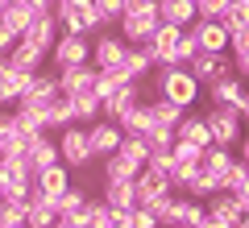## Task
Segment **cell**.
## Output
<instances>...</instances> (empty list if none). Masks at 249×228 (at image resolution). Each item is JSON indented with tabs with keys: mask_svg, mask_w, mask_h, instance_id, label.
Returning <instances> with one entry per match:
<instances>
[{
	"mask_svg": "<svg viewBox=\"0 0 249 228\" xmlns=\"http://www.w3.org/2000/svg\"><path fill=\"white\" fill-rule=\"evenodd\" d=\"M150 83L154 91H158L162 100H170V104H178L183 112H191V104H196L199 96H204V88H199V79L191 75L187 67H154V75H145L142 88Z\"/></svg>",
	"mask_w": 249,
	"mask_h": 228,
	"instance_id": "1",
	"label": "cell"
},
{
	"mask_svg": "<svg viewBox=\"0 0 249 228\" xmlns=\"http://www.w3.org/2000/svg\"><path fill=\"white\" fill-rule=\"evenodd\" d=\"M54 17H58L62 34H83V37H96L100 29H108L100 21V13L91 9V0H54Z\"/></svg>",
	"mask_w": 249,
	"mask_h": 228,
	"instance_id": "2",
	"label": "cell"
},
{
	"mask_svg": "<svg viewBox=\"0 0 249 228\" xmlns=\"http://www.w3.org/2000/svg\"><path fill=\"white\" fill-rule=\"evenodd\" d=\"M158 25H162L158 4H154V0H145V4H133V9H124V13H121V21H116V34H121L129 46H142V42H150V34H154Z\"/></svg>",
	"mask_w": 249,
	"mask_h": 228,
	"instance_id": "3",
	"label": "cell"
},
{
	"mask_svg": "<svg viewBox=\"0 0 249 228\" xmlns=\"http://www.w3.org/2000/svg\"><path fill=\"white\" fill-rule=\"evenodd\" d=\"M58 96H62L58 70H54V67H42V70H34V75H29V88L21 91L17 104H21V108H34V112H46V108H50Z\"/></svg>",
	"mask_w": 249,
	"mask_h": 228,
	"instance_id": "4",
	"label": "cell"
},
{
	"mask_svg": "<svg viewBox=\"0 0 249 228\" xmlns=\"http://www.w3.org/2000/svg\"><path fill=\"white\" fill-rule=\"evenodd\" d=\"M204 121H208V133H212V145L237 149L241 133H245V124H241V112H237V108H216V104H208V108H204Z\"/></svg>",
	"mask_w": 249,
	"mask_h": 228,
	"instance_id": "5",
	"label": "cell"
},
{
	"mask_svg": "<svg viewBox=\"0 0 249 228\" xmlns=\"http://www.w3.org/2000/svg\"><path fill=\"white\" fill-rule=\"evenodd\" d=\"M58 158H62V166H71V170H83V166H91V145H88V129L83 124H67V129H58Z\"/></svg>",
	"mask_w": 249,
	"mask_h": 228,
	"instance_id": "6",
	"label": "cell"
},
{
	"mask_svg": "<svg viewBox=\"0 0 249 228\" xmlns=\"http://www.w3.org/2000/svg\"><path fill=\"white\" fill-rule=\"evenodd\" d=\"M91 62V37L83 34H58L50 46V67L62 70V67H83Z\"/></svg>",
	"mask_w": 249,
	"mask_h": 228,
	"instance_id": "7",
	"label": "cell"
},
{
	"mask_svg": "<svg viewBox=\"0 0 249 228\" xmlns=\"http://www.w3.org/2000/svg\"><path fill=\"white\" fill-rule=\"evenodd\" d=\"M124 54H129V42H124L116 29H100V34L91 37V67H96V70H112V67H121Z\"/></svg>",
	"mask_w": 249,
	"mask_h": 228,
	"instance_id": "8",
	"label": "cell"
},
{
	"mask_svg": "<svg viewBox=\"0 0 249 228\" xmlns=\"http://www.w3.org/2000/svg\"><path fill=\"white\" fill-rule=\"evenodd\" d=\"M187 70L199 79V88H208V83L224 79V75H237V70H232V54H208V50H199L196 58L187 62Z\"/></svg>",
	"mask_w": 249,
	"mask_h": 228,
	"instance_id": "9",
	"label": "cell"
},
{
	"mask_svg": "<svg viewBox=\"0 0 249 228\" xmlns=\"http://www.w3.org/2000/svg\"><path fill=\"white\" fill-rule=\"evenodd\" d=\"M124 129L116 121H108V116H100V121L88 124V145H91V158H108V154H116V145H121Z\"/></svg>",
	"mask_w": 249,
	"mask_h": 228,
	"instance_id": "10",
	"label": "cell"
},
{
	"mask_svg": "<svg viewBox=\"0 0 249 228\" xmlns=\"http://www.w3.org/2000/svg\"><path fill=\"white\" fill-rule=\"evenodd\" d=\"M71 183H75V170L62 166V162H54V166H46V170H37V175H34V191L46 195V199H58Z\"/></svg>",
	"mask_w": 249,
	"mask_h": 228,
	"instance_id": "11",
	"label": "cell"
},
{
	"mask_svg": "<svg viewBox=\"0 0 249 228\" xmlns=\"http://www.w3.org/2000/svg\"><path fill=\"white\" fill-rule=\"evenodd\" d=\"M58 88L62 96H96V67L83 62V67H62L58 70Z\"/></svg>",
	"mask_w": 249,
	"mask_h": 228,
	"instance_id": "12",
	"label": "cell"
},
{
	"mask_svg": "<svg viewBox=\"0 0 249 228\" xmlns=\"http://www.w3.org/2000/svg\"><path fill=\"white\" fill-rule=\"evenodd\" d=\"M25 88H29V70L13 67V62L0 54V108H13Z\"/></svg>",
	"mask_w": 249,
	"mask_h": 228,
	"instance_id": "13",
	"label": "cell"
},
{
	"mask_svg": "<svg viewBox=\"0 0 249 228\" xmlns=\"http://www.w3.org/2000/svg\"><path fill=\"white\" fill-rule=\"evenodd\" d=\"M245 83L249 79H241V75H224V79H216V83H208V104H216V108H237L241 100H245Z\"/></svg>",
	"mask_w": 249,
	"mask_h": 228,
	"instance_id": "14",
	"label": "cell"
},
{
	"mask_svg": "<svg viewBox=\"0 0 249 228\" xmlns=\"http://www.w3.org/2000/svg\"><path fill=\"white\" fill-rule=\"evenodd\" d=\"M21 154H25V162H29V170H34V175H37V170H46V166H54V162H62V158H58V141H54L50 133L29 137Z\"/></svg>",
	"mask_w": 249,
	"mask_h": 228,
	"instance_id": "15",
	"label": "cell"
},
{
	"mask_svg": "<svg viewBox=\"0 0 249 228\" xmlns=\"http://www.w3.org/2000/svg\"><path fill=\"white\" fill-rule=\"evenodd\" d=\"M187 29L196 34L199 50H208V54H229V29H224V21H204V17H199L196 25H187Z\"/></svg>",
	"mask_w": 249,
	"mask_h": 228,
	"instance_id": "16",
	"label": "cell"
},
{
	"mask_svg": "<svg viewBox=\"0 0 249 228\" xmlns=\"http://www.w3.org/2000/svg\"><path fill=\"white\" fill-rule=\"evenodd\" d=\"M142 100H145L142 83H124L121 91H112V96H108V100H100V108H104V112H100V116H108V121H121V116L129 112V108H133V104H142Z\"/></svg>",
	"mask_w": 249,
	"mask_h": 228,
	"instance_id": "17",
	"label": "cell"
},
{
	"mask_svg": "<svg viewBox=\"0 0 249 228\" xmlns=\"http://www.w3.org/2000/svg\"><path fill=\"white\" fill-rule=\"evenodd\" d=\"M58 34H62V29H58V17H54V13H42V17L29 21V29H25L21 37H25V42H34L37 50L50 58V46H54V37H58Z\"/></svg>",
	"mask_w": 249,
	"mask_h": 228,
	"instance_id": "18",
	"label": "cell"
},
{
	"mask_svg": "<svg viewBox=\"0 0 249 228\" xmlns=\"http://www.w3.org/2000/svg\"><path fill=\"white\" fill-rule=\"evenodd\" d=\"M100 199L108 208H137V191H133V178H100Z\"/></svg>",
	"mask_w": 249,
	"mask_h": 228,
	"instance_id": "19",
	"label": "cell"
},
{
	"mask_svg": "<svg viewBox=\"0 0 249 228\" xmlns=\"http://www.w3.org/2000/svg\"><path fill=\"white\" fill-rule=\"evenodd\" d=\"M175 137H178V141H191V145H199V149H208V145H212V133H208L204 112H183V121H178Z\"/></svg>",
	"mask_w": 249,
	"mask_h": 228,
	"instance_id": "20",
	"label": "cell"
},
{
	"mask_svg": "<svg viewBox=\"0 0 249 228\" xmlns=\"http://www.w3.org/2000/svg\"><path fill=\"white\" fill-rule=\"evenodd\" d=\"M54 220H58V208H54V199H46V195H29L25 203V228H54Z\"/></svg>",
	"mask_w": 249,
	"mask_h": 228,
	"instance_id": "21",
	"label": "cell"
},
{
	"mask_svg": "<svg viewBox=\"0 0 249 228\" xmlns=\"http://www.w3.org/2000/svg\"><path fill=\"white\" fill-rule=\"evenodd\" d=\"M4 58H9L13 67H21V70H29V75H34V70H42L46 62H50V58H46V54L37 50L34 42H25V37H17V42H13V50L4 54Z\"/></svg>",
	"mask_w": 249,
	"mask_h": 228,
	"instance_id": "22",
	"label": "cell"
},
{
	"mask_svg": "<svg viewBox=\"0 0 249 228\" xmlns=\"http://www.w3.org/2000/svg\"><path fill=\"white\" fill-rule=\"evenodd\" d=\"M154 4H158V17L166 25H178V29L196 25V4L191 0H154Z\"/></svg>",
	"mask_w": 249,
	"mask_h": 228,
	"instance_id": "23",
	"label": "cell"
},
{
	"mask_svg": "<svg viewBox=\"0 0 249 228\" xmlns=\"http://www.w3.org/2000/svg\"><path fill=\"white\" fill-rule=\"evenodd\" d=\"M121 67H124V75H129L133 83H142L145 75H154V54H150V46H145V42H142V46H129V54H124Z\"/></svg>",
	"mask_w": 249,
	"mask_h": 228,
	"instance_id": "24",
	"label": "cell"
},
{
	"mask_svg": "<svg viewBox=\"0 0 249 228\" xmlns=\"http://www.w3.org/2000/svg\"><path fill=\"white\" fill-rule=\"evenodd\" d=\"M232 158H237L232 149H224V145H208L204 154H199V170H204V175H212V178H220V183H224V175H229Z\"/></svg>",
	"mask_w": 249,
	"mask_h": 228,
	"instance_id": "25",
	"label": "cell"
},
{
	"mask_svg": "<svg viewBox=\"0 0 249 228\" xmlns=\"http://www.w3.org/2000/svg\"><path fill=\"white\" fill-rule=\"evenodd\" d=\"M29 21H34V13H29V4L25 0H9V4H4V9H0V25L9 29L13 37H21L29 29Z\"/></svg>",
	"mask_w": 249,
	"mask_h": 228,
	"instance_id": "26",
	"label": "cell"
},
{
	"mask_svg": "<svg viewBox=\"0 0 249 228\" xmlns=\"http://www.w3.org/2000/svg\"><path fill=\"white\" fill-rule=\"evenodd\" d=\"M116 124H121L124 133H137V137H145V133L154 129V112H150V100H142V104H133L129 112L121 116V121H116Z\"/></svg>",
	"mask_w": 249,
	"mask_h": 228,
	"instance_id": "27",
	"label": "cell"
},
{
	"mask_svg": "<svg viewBox=\"0 0 249 228\" xmlns=\"http://www.w3.org/2000/svg\"><path fill=\"white\" fill-rule=\"evenodd\" d=\"M9 124L21 133V137H37V133H46V124H42V112H34V108H21V104H13V112H9Z\"/></svg>",
	"mask_w": 249,
	"mask_h": 228,
	"instance_id": "28",
	"label": "cell"
},
{
	"mask_svg": "<svg viewBox=\"0 0 249 228\" xmlns=\"http://www.w3.org/2000/svg\"><path fill=\"white\" fill-rule=\"evenodd\" d=\"M67 100H71V121L83 124V129H88L91 121H100V112H104V108H100V96H67Z\"/></svg>",
	"mask_w": 249,
	"mask_h": 228,
	"instance_id": "29",
	"label": "cell"
},
{
	"mask_svg": "<svg viewBox=\"0 0 249 228\" xmlns=\"http://www.w3.org/2000/svg\"><path fill=\"white\" fill-rule=\"evenodd\" d=\"M124 83H133L129 75H124V67H112V70H96V96L108 100L112 91H121Z\"/></svg>",
	"mask_w": 249,
	"mask_h": 228,
	"instance_id": "30",
	"label": "cell"
},
{
	"mask_svg": "<svg viewBox=\"0 0 249 228\" xmlns=\"http://www.w3.org/2000/svg\"><path fill=\"white\" fill-rule=\"evenodd\" d=\"M150 112H154V124H162V129H178V121H183V108L162 100V96L150 100Z\"/></svg>",
	"mask_w": 249,
	"mask_h": 228,
	"instance_id": "31",
	"label": "cell"
},
{
	"mask_svg": "<svg viewBox=\"0 0 249 228\" xmlns=\"http://www.w3.org/2000/svg\"><path fill=\"white\" fill-rule=\"evenodd\" d=\"M100 170H104V178H133L142 166L129 162L124 154H108V158H100Z\"/></svg>",
	"mask_w": 249,
	"mask_h": 228,
	"instance_id": "32",
	"label": "cell"
},
{
	"mask_svg": "<svg viewBox=\"0 0 249 228\" xmlns=\"http://www.w3.org/2000/svg\"><path fill=\"white\" fill-rule=\"evenodd\" d=\"M116 154H124L129 162L145 166V158H150V145H145V137H137V133H124V137H121V145H116Z\"/></svg>",
	"mask_w": 249,
	"mask_h": 228,
	"instance_id": "33",
	"label": "cell"
},
{
	"mask_svg": "<svg viewBox=\"0 0 249 228\" xmlns=\"http://www.w3.org/2000/svg\"><path fill=\"white\" fill-rule=\"evenodd\" d=\"M199 154H204L199 145H191V141H178V137H175V145H170V170H175V166H196Z\"/></svg>",
	"mask_w": 249,
	"mask_h": 228,
	"instance_id": "34",
	"label": "cell"
},
{
	"mask_svg": "<svg viewBox=\"0 0 249 228\" xmlns=\"http://www.w3.org/2000/svg\"><path fill=\"white\" fill-rule=\"evenodd\" d=\"M224 29H229V34H232V29H245L249 25V0H232V4H229V9H224Z\"/></svg>",
	"mask_w": 249,
	"mask_h": 228,
	"instance_id": "35",
	"label": "cell"
},
{
	"mask_svg": "<svg viewBox=\"0 0 249 228\" xmlns=\"http://www.w3.org/2000/svg\"><path fill=\"white\" fill-rule=\"evenodd\" d=\"M91 9L100 13V21H104L108 29H116V21H121V13H124V0H91Z\"/></svg>",
	"mask_w": 249,
	"mask_h": 228,
	"instance_id": "36",
	"label": "cell"
},
{
	"mask_svg": "<svg viewBox=\"0 0 249 228\" xmlns=\"http://www.w3.org/2000/svg\"><path fill=\"white\" fill-rule=\"evenodd\" d=\"M9 224H25V203L0 199V228H9Z\"/></svg>",
	"mask_w": 249,
	"mask_h": 228,
	"instance_id": "37",
	"label": "cell"
},
{
	"mask_svg": "<svg viewBox=\"0 0 249 228\" xmlns=\"http://www.w3.org/2000/svg\"><path fill=\"white\" fill-rule=\"evenodd\" d=\"M229 4H232V0H196V21L199 17H204V21H220Z\"/></svg>",
	"mask_w": 249,
	"mask_h": 228,
	"instance_id": "38",
	"label": "cell"
},
{
	"mask_svg": "<svg viewBox=\"0 0 249 228\" xmlns=\"http://www.w3.org/2000/svg\"><path fill=\"white\" fill-rule=\"evenodd\" d=\"M196 54H199V42H196V34H191V29H183V37H178V62L187 67V62L196 58Z\"/></svg>",
	"mask_w": 249,
	"mask_h": 228,
	"instance_id": "39",
	"label": "cell"
},
{
	"mask_svg": "<svg viewBox=\"0 0 249 228\" xmlns=\"http://www.w3.org/2000/svg\"><path fill=\"white\" fill-rule=\"evenodd\" d=\"M129 216H133V228H162L158 216H154L150 208H142V203H137V208H129Z\"/></svg>",
	"mask_w": 249,
	"mask_h": 228,
	"instance_id": "40",
	"label": "cell"
},
{
	"mask_svg": "<svg viewBox=\"0 0 249 228\" xmlns=\"http://www.w3.org/2000/svg\"><path fill=\"white\" fill-rule=\"evenodd\" d=\"M232 70L241 79H249V50H232Z\"/></svg>",
	"mask_w": 249,
	"mask_h": 228,
	"instance_id": "41",
	"label": "cell"
},
{
	"mask_svg": "<svg viewBox=\"0 0 249 228\" xmlns=\"http://www.w3.org/2000/svg\"><path fill=\"white\" fill-rule=\"evenodd\" d=\"M112 228H133V216L124 208H112Z\"/></svg>",
	"mask_w": 249,
	"mask_h": 228,
	"instance_id": "42",
	"label": "cell"
},
{
	"mask_svg": "<svg viewBox=\"0 0 249 228\" xmlns=\"http://www.w3.org/2000/svg\"><path fill=\"white\" fill-rule=\"evenodd\" d=\"M29 4V13H34V17H42V13H54V0H25Z\"/></svg>",
	"mask_w": 249,
	"mask_h": 228,
	"instance_id": "43",
	"label": "cell"
},
{
	"mask_svg": "<svg viewBox=\"0 0 249 228\" xmlns=\"http://www.w3.org/2000/svg\"><path fill=\"white\" fill-rule=\"evenodd\" d=\"M196 228H229V224H224V220H216L212 211L204 208V216H199V224H196Z\"/></svg>",
	"mask_w": 249,
	"mask_h": 228,
	"instance_id": "44",
	"label": "cell"
},
{
	"mask_svg": "<svg viewBox=\"0 0 249 228\" xmlns=\"http://www.w3.org/2000/svg\"><path fill=\"white\" fill-rule=\"evenodd\" d=\"M237 149H241L237 158H241V162H245V166H249V129H245V133H241V141H237Z\"/></svg>",
	"mask_w": 249,
	"mask_h": 228,
	"instance_id": "45",
	"label": "cell"
},
{
	"mask_svg": "<svg viewBox=\"0 0 249 228\" xmlns=\"http://www.w3.org/2000/svg\"><path fill=\"white\" fill-rule=\"evenodd\" d=\"M13 42H17V37H13V34H9V29L0 25V54H9V50H13Z\"/></svg>",
	"mask_w": 249,
	"mask_h": 228,
	"instance_id": "46",
	"label": "cell"
},
{
	"mask_svg": "<svg viewBox=\"0 0 249 228\" xmlns=\"http://www.w3.org/2000/svg\"><path fill=\"white\" fill-rule=\"evenodd\" d=\"M237 112H241V124H245V129H249V91H245V100H241V104H237Z\"/></svg>",
	"mask_w": 249,
	"mask_h": 228,
	"instance_id": "47",
	"label": "cell"
},
{
	"mask_svg": "<svg viewBox=\"0 0 249 228\" xmlns=\"http://www.w3.org/2000/svg\"><path fill=\"white\" fill-rule=\"evenodd\" d=\"M54 228H79L75 220H54Z\"/></svg>",
	"mask_w": 249,
	"mask_h": 228,
	"instance_id": "48",
	"label": "cell"
},
{
	"mask_svg": "<svg viewBox=\"0 0 249 228\" xmlns=\"http://www.w3.org/2000/svg\"><path fill=\"white\" fill-rule=\"evenodd\" d=\"M133 4H145V0H124V9H133Z\"/></svg>",
	"mask_w": 249,
	"mask_h": 228,
	"instance_id": "49",
	"label": "cell"
},
{
	"mask_svg": "<svg viewBox=\"0 0 249 228\" xmlns=\"http://www.w3.org/2000/svg\"><path fill=\"white\" fill-rule=\"evenodd\" d=\"M9 228H25V224H9Z\"/></svg>",
	"mask_w": 249,
	"mask_h": 228,
	"instance_id": "50",
	"label": "cell"
},
{
	"mask_svg": "<svg viewBox=\"0 0 249 228\" xmlns=\"http://www.w3.org/2000/svg\"><path fill=\"white\" fill-rule=\"evenodd\" d=\"M191 4H196V0H191Z\"/></svg>",
	"mask_w": 249,
	"mask_h": 228,
	"instance_id": "51",
	"label": "cell"
},
{
	"mask_svg": "<svg viewBox=\"0 0 249 228\" xmlns=\"http://www.w3.org/2000/svg\"><path fill=\"white\" fill-rule=\"evenodd\" d=\"M0 112H4V108H0Z\"/></svg>",
	"mask_w": 249,
	"mask_h": 228,
	"instance_id": "52",
	"label": "cell"
}]
</instances>
